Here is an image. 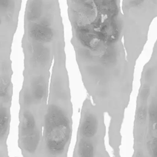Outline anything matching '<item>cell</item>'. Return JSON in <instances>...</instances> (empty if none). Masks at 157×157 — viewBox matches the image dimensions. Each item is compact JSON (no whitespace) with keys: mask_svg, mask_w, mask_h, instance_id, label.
<instances>
[{"mask_svg":"<svg viewBox=\"0 0 157 157\" xmlns=\"http://www.w3.org/2000/svg\"><path fill=\"white\" fill-rule=\"evenodd\" d=\"M71 42L83 84L102 105L126 104L136 65L127 58L120 0H66Z\"/></svg>","mask_w":157,"mask_h":157,"instance_id":"6da1fadb","label":"cell"},{"mask_svg":"<svg viewBox=\"0 0 157 157\" xmlns=\"http://www.w3.org/2000/svg\"><path fill=\"white\" fill-rule=\"evenodd\" d=\"M64 30L59 0H27L21 39L23 85L20 101L26 108L45 103L50 69Z\"/></svg>","mask_w":157,"mask_h":157,"instance_id":"7a4b0ae2","label":"cell"},{"mask_svg":"<svg viewBox=\"0 0 157 157\" xmlns=\"http://www.w3.org/2000/svg\"><path fill=\"white\" fill-rule=\"evenodd\" d=\"M137 103L135 123L143 147L134 157H157V58L144 66Z\"/></svg>","mask_w":157,"mask_h":157,"instance_id":"3957f363","label":"cell"},{"mask_svg":"<svg viewBox=\"0 0 157 157\" xmlns=\"http://www.w3.org/2000/svg\"><path fill=\"white\" fill-rule=\"evenodd\" d=\"M124 44L128 61L136 65L157 17V0H123Z\"/></svg>","mask_w":157,"mask_h":157,"instance_id":"277c9868","label":"cell"},{"mask_svg":"<svg viewBox=\"0 0 157 157\" xmlns=\"http://www.w3.org/2000/svg\"><path fill=\"white\" fill-rule=\"evenodd\" d=\"M21 0H0V47L12 48Z\"/></svg>","mask_w":157,"mask_h":157,"instance_id":"5b68a950","label":"cell"},{"mask_svg":"<svg viewBox=\"0 0 157 157\" xmlns=\"http://www.w3.org/2000/svg\"><path fill=\"white\" fill-rule=\"evenodd\" d=\"M20 138L21 145L26 152L29 154L35 153L39 145L40 134L34 115L29 109L24 110L22 113Z\"/></svg>","mask_w":157,"mask_h":157,"instance_id":"8992f818","label":"cell"},{"mask_svg":"<svg viewBox=\"0 0 157 157\" xmlns=\"http://www.w3.org/2000/svg\"><path fill=\"white\" fill-rule=\"evenodd\" d=\"M11 53L9 50H0V99L1 105L5 106L10 104L12 96Z\"/></svg>","mask_w":157,"mask_h":157,"instance_id":"52a82bcc","label":"cell"},{"mask_svg":"<svg viewBox=\"0 0 157 157\" xmlns=\"http://www.w3.org/2000/svg\"><path fill=\"white\" fill-rule=\"evenodd\" d=\"M99 121L96 115L92 110L87 109L84 113L80 126V133L83 138L90 139L98 132Z\"/></svg>","mask_w":157,"mask_h":157,"instance_id":"ba28073f","label":"cell"},{"mask_svg":"<svg viewBox=\"0 0 157 157\" xmlns=\"http://www.w3.org/2000/svg\"><path fill=\"white\" fill-rule=\"evenodd\" d=\"M77 154L78 157H94V147L88 139L82 138L78 144Z\"/></svg>","mask_w":157,"mask_h":157,"instance_id":"9c48e42d","label":"cell"},{"mask_svg":"<svg viewBox=\"0 0 157 157\" xmlns=\"http://www.w3.org/2000/svg\"><path fill=\"white\" fill-rule=\"evenodd\" d=\"M9 126V113L7 106L0 107V137L2 140L6 136Z\"/></svg>","mask_w":157,"mask_h":157,"instance_id":"30bf717a","label":"cell"}]
</instances>
